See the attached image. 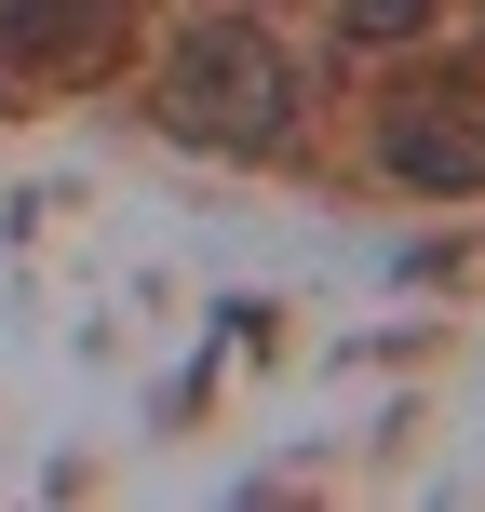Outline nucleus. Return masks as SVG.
Wrapping results in <instances>:
<instances>
[{
	"instance_id": "f257e3e1",
	"label": "nucleus",
	"mask_w": 485,
	"mask_h": 512,
	"mask_svg": "<svg viewBox=\"0 0 485 512\" xmlns=\"http://www.w3.org/2000/svg\"><path fill=\"white\" fill-rule=\"evenodd\" d=\"M162 122L189 135V149H283V122H297V68L270 54V27H230L203 14L176 54H162Z\"/></svg>"
},
{
	"instance_id": "f03ea898",
	"label": "nucleus",
	"mask_w": 485,
	"mask_h": 512,
	"mask_svg": "<svg viewBox=\"0 0 485 512\" xmlns=\"http://www.w3.org/2000/svg\"><path fill=\"white\" fill-rule=\"evenodd\" d=\"M378 176L418 203H472L485 189V81H405L378 108Z\"/></svg>"
},
{
	"instance_id": "7ed1b4c3",
	"label": "nucleus",
	"mask_w": 485,
	"mask_h": 512,
	"mask_svg": "<svg viewBox=\"0 0 485 512\" xmlns=\"http://www.w3.org/2000/svg\"><path fill=\"white\" fill-rule=\"evenodd\" d=\"M0 14H14L27 54H81V14H95V0H0Z\"/></svg>"
},
{
	"instance_id": "20e7f679",
	"label": "nucleus",
	"mask_w": 485,
	"mask_h": 512,
	"mask_svg": "<svg viewBox=\"0 0 485 512\" xmlns=\"http://www.w3.org/2000/svg\"><path fill=\"white\" fill-rule=\"evenodd\" d=\"M337 27H351V41H418L432 0H337Z\"/></svg>"
}]
</instances>
